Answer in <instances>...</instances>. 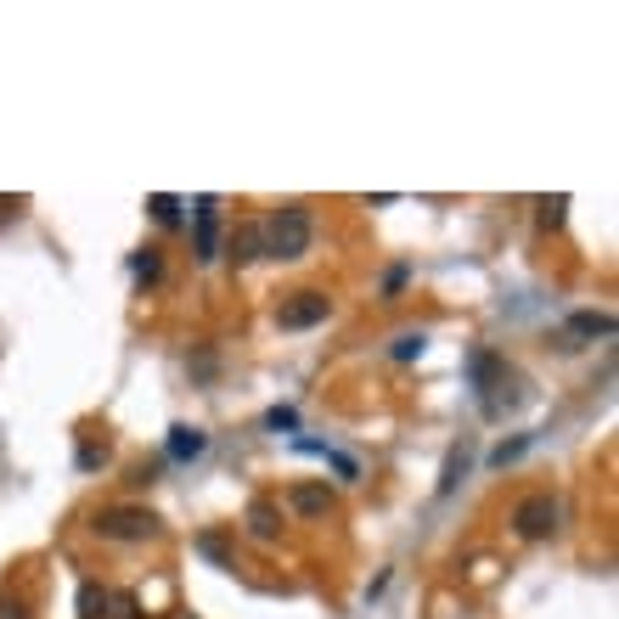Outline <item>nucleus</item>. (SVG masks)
<instances>
[{
	"label": "nucleus",
	"mask_w": 619,
	"mask_h": 619,
	"mask_svg": "<svg viewBox=\"0 0 619 619\" xmlns=\"http://www.w3.org/2000/svg\"><path fill=\"white\" fill-rule=\"evenodd\" d=\"M535 209H541V214H535V220H541V231H557V225H563V214H568V198L557 192V198H541Z\"/></svg>",
	"instance_id": "obj_12"
},
{
	"label": "nucleus",
	"mask_w": 619,
	"mask_h": 619,
	"mask_svg": "<svg viewBox=\"0 0 619 619\" xmlns=\"http://www.w3.org/2000/svg\"><path fill=\"white\" fill-rule=\"evenodd\" d=\"M108 462V445H79V467L90 473V467H102Z\"/></svg>",
	"instance_id": "obj_20"
},
{
	"label": "nucleus",
	"mask_w": 619,
	"mask_h": 619,
	"mask_svg": "<svg viewBox=\"0 0 619 619\" xmlns=\"http://www.w3.org/2000/svg\"><path fill=\"white\" fill-rule=\"evenodd\" d=\"M192 214H198V259H214L220 254V203L214 198H198Z\"/></svg>",
	"instance_id": "obj_5"
},
{
	"label": "nucleus",
	"mask_w": 619,
	"mask_h": 619,
	"mask_svg": "<svg viewBox=\"0 0 619 619\" xmlns=\"http://www.w3.org/2000/svg\"><path fill=\"white\" fill-rule=\"evenodd\" d=\"M265 422L281 434V428H299V411H294V406H276V411H265Z\"/></svg>",
	"instance_id": "obj_18"
},
{
	"label": "nucleus",
	"mask_w": 619,
	"mask_h": 619,
	"mask_svg": "<svg viewBox=\"0 0 619 619\" xmlns=\"http://www.w3.org/2000/svg\"><path fill=\"white\" fill-rule=\"evenodd\" d=\"M97 535L102 541H147V535H158V512L153 507H102Z\"/></svg>",
	"instance_id": "obj_2"
},
{
	"label": "nucleus",
	"mask_w": 619,
	"mask_h": 619,
	"mask_svg": "<svg viewBox=\"0 0 619 619\" xmlns=\"http://www.w3.org/2000/svg\"><path fill=\"white\" fill-rule=\"evenodd\" d=\"M310 236H316L310 209L288 203V209H276V214L265 220V254H270V259H305V254H310Z\"/></svg>",
	"instance_id": "obj_1"
},
{
	"label": "nucleus",
	"mask_w": 619,
	"mask_h": 619,
	"mask_svg": "<svg viewBox=\"0 0 619 619\" xmlns=\"http://www.w3.org/2000/svg\"><path fill=\"white\" fill-rule=\"evenodd\" d=\"M422 350H428L422 332H400V339H395V361H417Z\"/></svg>",
	"instance_id": "obj_17"
},
{
	"label": "nucleus",
	"mask_w": 619,
	"mask_h": 619,
	"mask_svg": "<svg viewBox=\"0 0 619 619\" xmlns=\"http://www.w3.org/2000/svg\"><path fill=\"white\" fill-rule=\"evenodd\" d=\"M568 332H575V339H608V332H614V316H603V310H575V316H568Z\"/></svg>",
	"instance_id": "obj_10"
},
{
	"label": "nucleus",
	"mask_w": 619,
	"mask_h": 619,
	"mask_svg": "<svg viewBox=\"0 0 619 619\" xmlns=\"http://www.w3.org/2000/svg\"><path fill=\"white\" fill-rule=\"evenodd\" d=\"M209 451V434L203 428H192V422H175L169 428V462H192V456H203Z\"/></svg>",
	"instance_id": "obj_9"
},
{
	"label": "nucleus",
	"mask_w": 619,
	"mask_h": 619,
	"mask_svg": "<svg viewBox=\"0 0 619 619\" xmlns=\"http://www.w3.org/2000/svg\"><path fill=\"white\" fill-rule=\"evenodd\" d=\"M557 496H546V490H535V496H523L518 507H512V530H518V541H546L552 530H557Z\"/></svg>",
	"instance_id": "obj_3"
},
{
	"label": "nucleus",
	"mask_w": 619,
	"mask_h": 619,
	"mask_svg": "<svg viewBox=\"0 0 619 619\" xmlns=\"http://www.w3.org/2000/svg\"><path fill=\"white\" fill-rule=\"evenodd\" d=\"M147 209H153V220H158V225H175V220H180V198H169V192L147 198Z\"/></svg>",
	"instance_id": "obj_16"
},
{
	"label": "nucleus",
	"mask_w": 619,
	"mask_h": 619,
	"mask_svg": "<svg viewBox=\"0 0 619 619\" xmlns=\"http://www.w3.org/2000/svg\"><path fill=\"white\" fill-rule=\"evenodd\" d=\"M243 523H248V535H254V541H276V535H281V507H276L270 496H254Z\"/></svg>",
	"instance_id": "obj_7"
},
{
	"label": "nucleus",
	"mask_w": 619,
	"mask_h": 619,
	"mask_svg": "<svg viewBox=\"0 0 619 619\" xmlns=\"http://www.w3.org/2000/svg\"><path fill=\"white\" fill-rule=\"evenodd\" d=\"M288 507H294L299 518H327L332 507H339V496H332L327 485H294V490H288Z\"/></svg>",
	"instance_id": "obj_6"
},
{
	"label": "nucleus",
	"mask_w": 619,
	"mask_h": 619,
	"mask_svg": "<svg viewBox=\"0 0 619 619\" xmlns=\"http://www.w3.org/2000/svg\"><path fill=\"white\" fill-rule=\"evenodd\" d=\"M108 619H141L135 592H108Z\"/></svg>",
	"instance_id": "obj_14"
},
{
	"label": "nucleus",
	"mask_w": 619,
	"mask_h": 619,
	"mask_svg": "<svg viewBox=\"0 0 619 619\" xmlns=\"http://www.w3.org/2000/svg\"><path fill=\"white\" fill-rule=\"evenodd\" d=\"M231 265H254V259H265V225H236L231 231V254H225Z\"/></svg>",
	"instance_id": "obj_8"
},
{
	"label": "nucleus",
	"mask_w": 619,
	"mask_h": 619,
	"mask_svg": "<svg viewBox=\"0 0 619 619\" xmlns=\"http://www.w3.org/2000/svg\"><path fill=\"white\" fill-rule=\"evenodd\" d=\"M130 270H135L141 281H158V276H164V259H158V248H141V254L130 259Z\"/></svg>",
	"instance_id": "obj_13"
},
{
	"label": "nucleus",
	"mask_w": 619,
	"mask_h": 619,
	"mask_svg": "<svg viewBox=\"0 0 619 619\" xmlns=\"http://www.w3.org/2000/svg\"><path fill=\"white\" fill-rule=\"evenodd\" d=\"M462 473H467V451L456 445V451L445 456V479H440V496H451V490H456V479H462Z\"/></svg>",
	"instance_id": "obj_15"
},
{
	"label": "nucleus",
	"mask_w": 619,
	"mask_h": 619,
	"mask_svg": "<svg viewBox=\"0 0 619 619\" xmlns=\"http://www.w3.org/2000/svg\"><path fill=\"white\" fill-rule=\"evenodd\" d=\"M198 546H203V557H214L220 568L231 563V557H225V541H220V535H198Z\"/></svg>",
	"instance_id": "obj_19"
},
{
	"label": "nucleus",
	"mask_w": 619,
	"mask_h": 619,
	"mask_svg": "<svg viewBox=\"0 0 619 619\" xmlns=\"http://www.w3.org/2000/svg\"><path fill=\"white\" fill-rule=\"evenodd\" d=\"M523 445H530V440H512V445H501V451H496V456H490V462H496V467H507V462H512V456H523Z\"/></svg>",
	"instance_id": "obj_22"
},
{
	"label": "nucleus",
	"mask_w": 619,
	"mask_h": 619,
	"mask_svg": "<svg viewBox=\"0 0 619 619\" xmlns=\"http://www.w3.org/2000/svg\"><path fill=\"white\" fill-rule=\"evenodd\" d=\"M0 619H29V603H18V597H0Z\"/></svg>",
	"instance_id": "obj_21"
},
{
	"label": "nucleus",
	"mask_w": 619,
	"mask_h": 619,
	"mask_svg": "<svg viewBox=\"0 0 619 619\" xmlns=\"http://www.w3.org/2000/svg\"><path fill=\"white\" fill-rule=\"evenodd\" d=\"M327 310H332V299L316 294V288H305V294H294V299L276 305V327H281V332H305V327H321Z\"/></svg>",
	"instance_id": "obj_4"
},
{
	"label": "nucleus",
	"mask_w": 619,
	"mask_h": 619,
	"mask_svg": "<svg viewBox=\"0 0 619 619\" xmlns=\"http://www.w3.org/2000/svg\"><path fill=\"white\" fill-rule=\"evenodd\" d=\"M79 619H108V586H97V581L79 586Z\"/></svg>",
	"instance_id": "obj_11"
}]
</instances>
